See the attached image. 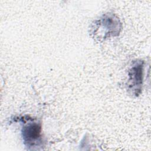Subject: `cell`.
Listing matches in <instances>:
<instances>
[{
	"label": "cell",
	"mask_w": 151,
	"mask_h": 151,
	"mask_svg": "<svg viewBox=\"0 0 151 151\" xmlns=\"http://www.w3.org/2000/svg\"><path fill=\"white\" fill-rule=\"evenodd\" d=\"M41 127L36 124H31L24 129L23 135L24 139L27 142H31L37 139L40 134Z\"/></svg>",
	"instance_id": "cell-1"
}]
</instances>
